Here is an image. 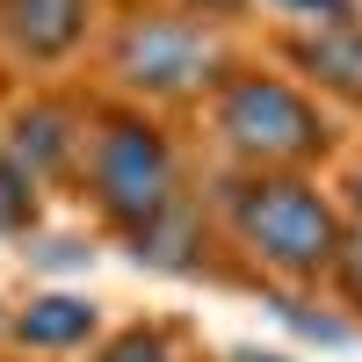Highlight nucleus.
<instances>
[{
	"instance_id": "f257e3e1",
	"label": "nucleus",
	"mask_w": 362,
	"mask_h": 362,
	"mask_svg": "<svg viewBox=\"0 0 362 362\" xmlns=\"http://www.w3.org/2000/svg\"><path fill=\"white\" fill-rule=\"evenodd\" d=\"M203 203H210L218 239L268 290H326V268H334L341 239H348V210L319 174H239V167H218Z\"/></svg>"
},
{
	"instance_id": "f03ea898",
	"label": "nucleus",
	"mask_w": 362,
	"mask_h": 362,
	"mask_svg": "<svg viewBox=\"0 0 362 362\" xmlns=\"http://www.w3.org/2000/svg\"><path fill=\"white\" fill-rule=\"evenodd\" d=\"M73 196L102 239L131 247L138 232H153L189 196V153L167 131V116L131 109V102H95L87 138H80V167H73Z\"/></svg>"
},
{
	"instance_id": "7ed1b4c3",
	"label": "nucleus",
	"mask_w": 362,
	"mask_h": 362,
	"mask_svg": "<svg viewBox=\"0 0 362 362\" xmlns=\"http://www.w3.org/2000/svg\"><path fill=\"white\" fill-rule=\"evenodd\" d=\"M203 116L218 138V160L239 174H319L341 153L334 109L276 66H232L210 87Z\"/></svg>"
},
{
	"instance_id": "20e7f679",
	"label": "nucleus",
	"mask_w": 362,
	"mask_h": 362,
	"mask_svg": "<svg viewBox=\"0 0 362 362\" xmlns=\"http://www.w3.org/2000/svg\"><path fill=\"white\" fill-rule=\"evenodd\" d=\"M109 80H116V102L131 109H189L210 102V87L232 73V51H225V29L218 22H196L181 8H138L109 29Z\"/></svg>"
},
{
	"instance_id": "39448f33",
	"label": "nucleus",
	"mask_w": 362,
	"mask_h": 362,
	"mask_svg": "<svg viewBox=\"0 0 362 362\" xmlns=\"http://www.w3.org/2000/svg\"><path fill=\"white\" fill-rule=\"evenodd\" d=\"M87 109L80 95H29L8 109L0 124V160H15L37 189H73V167H80V138H87Z\"/></svg>"
},
{
	"instance_id": "423d86ee",
	"label": "nucleus",
	"mask_w": 362,
	"mask_h": 362,
	"mask_svg": "<svg viewBox=\"0 0 362 362\" xmlns=\"http://www.w3.org/2000/svg\"><path fill=\"white\" fill-rule=\"evenodd\" d=\"M102 334V305L80 290H37L0 319V348H15L22 362H80Z\"/></svg>"
},
{
	"instance_id": "0eeeda50",
	"label": "nucleus",
	"mask_w": 362,
	"mask_h": 362,
	"mask_svg": "<svg viewBox=\"0 0 362 362\" xmlns=\"http://www.w3.org/2000/svg\"><path fill=\"white\" fill-rule=\"evenodd\" d=\"M95 37V0H0V44L37 73L73 66Z\"/></svg>"
},
{
	"instance_id": "6e6552de",
	"label": "nucleus",
	"mask_w": 362,
	"mask_h": 362,
	"mask_svg": "<svg viewBox=\"0 0 362 362\" xmlns=\"http://www.w3.org/2000/svg\"><path fill=\"white\" fill-rule=\"evenodd\" d=\"M283 66L305 95L334 109H362V15L326 29H283Z\"/></svg>"
},
{
	"instance_id": "1a4fd4ad",
	"label": "nucleus",
	"mask_w": 362,
	"mask_h": 362,
	"mask_svg": "<svg viewBox=\"0 0 362 362\" xmlns=\"http://www.w3.org/2000/svg\"><path fill=\"white\" fill-rule=\"evenodd\" d=\"M210 239H218V225H210V203L189 189L153 232H138L124 254H131L138 268H160V276H203V247H210Z\"/></svg>"
},
{
	"instance_id": "9d476101",
	"label": "nucleus",
	"mask_w": 362,
	"mask_h": 362,
	"mask_svg": "<svg viewBox=\"0 0 362 362\" xmlns=\"http://www.w3.org/2000/svg\"><path fill=\"white\" fill-rule=\"evenodd\" d=\"M80 362H196V341H189V326H181V319L138 312V319H124V326H109Z\"/></svg>"
},
{
	"instance_id": "9b49d317",
	"label": "nucleus",
	"mask_w": 362,
	"mask_h": 362,
	"mask_svg": "<svg viewBox=\"0 0 362 362\" xmlns=\"http://www.w3.org/2000/svg\"><path fill=\"white\" fill-rule=\"evenodd\" d=\"M44 225V189L15 160H0V239H29Z\"/></svg>"
},
{
	"instance_id": "f8f14e48",
	"label": "nucleus",
	"mask_w": 362,
	"mask_h": 362,
	"mask_svg": "<svg viewBox=\"0 0 362 362\" xmlns=\"http://www.w3.org/2000/svg\"><path fill=\"white\" fill-rule=\"evenodd\" d=\"M326 290H334V305H341V312H355V319H362V225H348L334 268H326Z\"/></svg>"
},
{
	"instance_id": "ddd939ff",
	"label": "nucleus",
	"mask_w": 362,
	"mask_h": 362,
	"mask_svg": "<svg viewBox=\"0 0 362 362\" xmlns=\"http://www.w3.org/2000/svg\"><path fill=\"white\" fill-rule=\"evenodd\" d=\"M283 15V29H326V22H348L362 15V0H268Z\"/></svg>"
},
{
	"instance_id": "4468645a",
	"label": "nucleus",
	"mask_w": 362,
	"mask_h": 362,
	"mask_svg": "<svg viewBox=\"0 0 362 362\" xmlns=\"http://www.w3.org/2000/svg\"><path fill=\"white\" fill-rule=\"evenodd\" d=\"M181 15H196V22H225V15H239V8H254V0H174Z\"/></svg>"
},
{
	"instance_id": "2eb2a0df",
	"label": "nucleus",
	"mask_w": 362,
	"mask_h": 362,
	"mask_svg": "<svg viewBox=\"0 0 362 362\" xmlns=\"http://www.w3.org/2000/svg\"><path fill=\"white\" fill-rule=\"evenodd\" d=\"M341 210H348V225H362V153H355V167H348V181H341Z\"/></svg>"
},
{
	"instance_id": "dca6fc26",
	"label": "nucleus",
	"mask_w": 362,
	"mask_h": 362,
	"mask_svg": "<svg viewBox=\"0 0 362 362\" xmlns=\"http://www.w3.org/2000/svg\"><path fill=\"white\" fill-rule=\"evenodd\" d=\"M239 362H283V355H239Z\"/></svg>"
},
{
	"instance_id": "f3484780",
	"label": "nucleus",
	"mask_w": 362,
	"mask_h": 362,
	"mask_svg": "<svg viewBox=\"0 0 362 362\" xmlns=\"http://www.w3.org/2000/svg\"><path fill=\"white\" fill-rule=\"evenodd\" d=\"M0 362H22V355H0Z\"/></svg>"
},
{
	"instance_id": "a211bd4d",
	"label": "nucleus",
	"mask_w": 362,
	"mask_h": 362,
	"mask_svg": "<svg viewBox=\"0 0 362 362\" xmlns=\"http://www.w3.org/2000/svg\"><path fill=\"white\" fill-rule=\"evenodd\" d=\"M0 319H8V305H0Z\"/></svg>"
}]
</instances>
